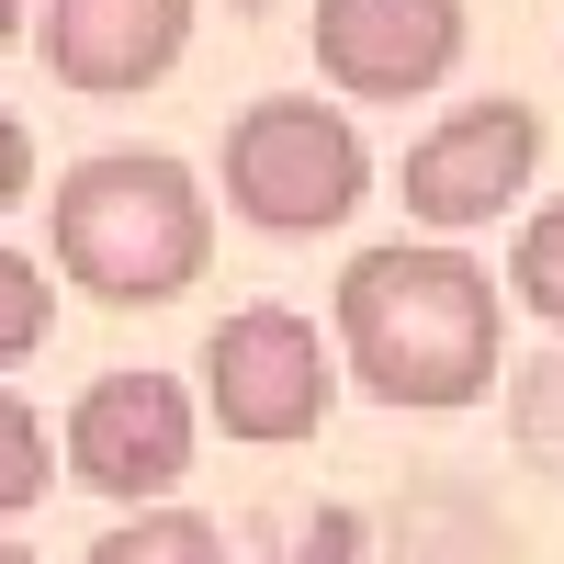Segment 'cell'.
I'll return each mask as SVG.
<instances>
[{
  "label": "cell",
  "instance_id": "6da1fadb",
  "mask_svg": "<svg viewBox=\"0 0 564 564\" xmlns=\"http://www.w3.org/2000/svg\"><path fill=\"white\" fill-rule=\"evenodd\" d=\"M339 361L384 406H475L497 384V282L441 238L361 249L339 271Z\"/></svg>",
  "mask_w": 564,
  "mask_h": 564
},
{
  "label": "cell",
  "instance_id": "7a4b0ae2",
  "mask_svg": "<svg viewBox=\"0 0 564 564\" xmlns=\"http://www.w3.org/2000/svg\"><path fill=\"white\" fill-rule=\"evenodd\" d=\"M45 249H57V271L90 305H170L215 260V204L170 148H102L57 181Z\"/></svg>",
  "mask_w": 564,
  "mask_h": 564
},
{
  "label": "cell",
  "instance_id": "3957f363",
  "mask_svg": "<svg viewBox=\"0 0 564 564\" xmlns=\"http://www.w3.org/2000/svg\"><path fill=\"white\" fill-rule=\"evenodd\" d=\"M361 193H372V148L316 90H271L226 124V204L260 238H327V226L361 215Z\"/></svg>",
  "mask_w": 564,
  "mask_h": 564
},
{
  "label": "cell",
  "instance_id": "277c9868",
  "mask_svg": "<svg viewBox=\"0 0 564 564\" xmlns=\"http://www.w3.org/2000/svg\"><path fill=\"white\" fill-rule=\"evenodd\" d=\"M204 406L226 441H316L339 406V350L294 305H238L204 339Z\"/></svg>",
  "mask_w": 564,
  "mask_h": 564
},
{
  "label": "cell",
  "instance_id": "5b68a950",
  "mask_svg": "<svg viewBox=\"0 0 564 564\" xmlns=\"http://www.w3.org/2000/svg\"><path fill=\"white\" fill-rule=\"evenodd\" d=\"M193 452H204V406L181 395L170 372H148V361L79 384L68 441H57V463L90 497H113V508H170V486L193 475Z\"/></svg>",
  "mask_w": 564,
  "mask_h": 564
},
{
  "label": "cell",
  "instance_id": "8992f818",
  "mask_svg": "<svg viewBox=\"0 0 564 564\" xmlns=\"http://www.w3.org/2000/svg\"><path fill=\"white\" fill-rule=\"evenodd\" d=\"M531 170H542V113L531 102H463V113H441L406 148L395 193H406V215L430 226V238H463V226H497L520 204Z\"/></svg>",
  "mask_w": 564,
  "mask_h": 564
},
{
  "label": "cell",
  "instance_id": "52a82bcc",
  "mask_svg": "<svg viewBox=\"0 0 564 564\" xmlns=\"http://www.w3.org/2000/svg\"><path fill=\"white\" fill-rule=\"evenodd\" d=\"M316 68L350 102H417L463 68V0H316Z\"/></svg>",
  "mask_w": 564,
  "mask_h": 564
},
{
  "label": "cell",
  "instance_id": "ba28073f",
  "mask_svg": "<svg viewBox=\"0 0 564 564\" xmlns=\"http://www.w3.org/2000/svg\"><path fill=\"white\" fill-rule=\"evenodd\" d=\"M193 45V0H45V68L90 102L159 90Z\"/></svg>",
  "mask_w": 564,
  "mask_h": 564
},
{
  "label": "cell",
  "instance_id": "9c48e42d",
  "mask_svg": "<svg viewBox=\"0 0 564 564\" xmlns=\"http://www.w3.org/2000/svg\"><path fill=\"white\" fill-rule=\"evenodd\" d=\"M79 564H226V531L204 508H135V520H113Z\"/></svg>",
  "mask_w": 564,
  "mask_h": 564
},
{
  "label": "cell",
  "instance_id": "30bf717a",
  "mask_svg": "<svg viewBox=\"0 0 564 564\" xmlns=\"http://www.w3.org/2000/svg\"><path fill=\"white\" fill-rule=\"evenodd\" d=\"M45 486H57V452H45V417L23 395H0V520H23V508H45Z\"/></svg>",
  "mask_w": 564,
  "mask_h": 564
},
{
  "label": "cell",
  "instance_id": "8fae6325",
  "mask_svg": "<svg viewBox=\"0 0 564 564\" xmlns=\"http://www.w3.org/2000/svg\"><path fill=\"white\" fill-rule=\"evenodd\" d=\"M45 327H57V282H45V260L0 249V372L45 350Z\"/></svg>",
  "mask_w": 564,
  "mask_h": 564
},
{
  "label": "cell",
  "instance_id": "7c38bea8",
  "mask_svg": "<svg viewBox=\"0 0 564 564\" xmlns=\"http://www.w3.org/2000/svg\"><path fill=\"white\" fill-rule=\"evenodd\" d=\"M508 294H520L542 327H564V193L520 226V249H508Z\"/></svg>",
  "mask_w": 564,
  "mask_h": 564
},
{
  "label": "cell",
  "instance_id": "4fadbf2b",
  "mask_svg": "<svg viewBox=\"0 0 564 564\" xmlns=\"http://www.w3.org/2000/svg\"><path fill=\"white\" fill-rule=\"evenodd\" d=\"M260 564H361V520H350V508H316V520L282 553H260Z\"/></svg>",
  "mask_w": 564,
  "mask_h": 564
},
{
  "label": "cell",
  "instance_id": "5bb4252c",
  "mask_svg": "<svg viewBox=\"0 0 564 564\" xmlns=\"http://www.w3.org/2000/svg\"><path fill=\"white\" fill-rule=\"evenodd\" d=\"M23 193H34V135H23V113H12V102H0V215H12Z\"/></svg>",
  "mask_w": 564,
  "mask_h": 564
},
{
  "label": "cell",
  "instance_id": "9a60e30c",
  "mask_svg": "<svg viewBox=\"0 0 564 564\" xmlns=\"http://www.w3.org/2000/svg\"><path fill=\"white\" fill-rule=\"evenodd\" d=\"M12 45H23V0H0V57H12Z\"/></svg>",
  "mask_w": 564,
  "mask_h": 564
},
{
  "label": "cell",
  "instance_id": "2e32d148",
  "mask_svg": "<svg viewBox=\"0 0 564 564\" xmlns=\"http://www.w3.org/2000/svg\"><path fill=\"white\" fill-rule=\"evenodd\" d=\"M0 564H45V553H23V542H12V531H0Z\"/></svg>",
  "mask_w": 564,
  "mask_h": 564
}]
</instances>
